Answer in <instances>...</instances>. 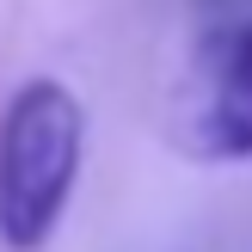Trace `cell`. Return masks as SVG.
I'll return each mask as SVG.
<instances>
[{
  "label": "cell",
  "instance_id": "cell-1",
  "mask_svg": "<svg viewBox=\"0 0 252 252\" xmlns=\"http://www.w3.org/2000/svg\"><path fill=\"white\" fill-rule=\"evenodd\" d=\"M86 117L80 98L56 80H31L12 93L0 123V240L12 252H37L68 209L80 179Z\"/></svg>",
  "mask_w": 252,
  "mask_h": 252
},
{
  "label": "cell",
  "instance_id": "cell-2",
  "mask_svg": "<svg viewBox=\"0 0 252 252\" xmlns=\"http://www.w3.org/2000/svg\"><path fill=\"white\" fill-rule=\"evenodd\" d=\"M172 129L197 160H252V19H221L197 37Z\"/></svg>",
  "mask_w": 252,
  "mask_h": 252
}]
</instances>
